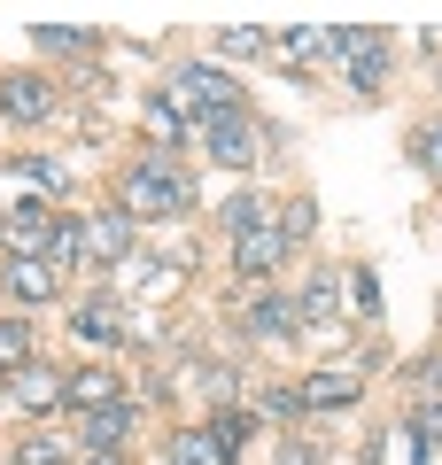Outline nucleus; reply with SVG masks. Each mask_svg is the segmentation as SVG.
Segmentation results:
<instances>
[{
  "label": "nucleus",
  "instance_id": "f03ea898",
  "mask_svg": "<svg viewBox=\"0 0 442 465\" xmlns=\"http://www.w3.org/2000/svg\"><path fill=\"white\" fill-rule=\"evenodd\" d=\"M186 202H195V186H186L171 163H132L116 210H125V217H171V210H186Z\"/></svg>",
  "mask_w": 442,
  "mask_h": 465
},
{
  "label": "nucleus",
  "instance_id": "393cba45",
  "mask_svg": "<svg viewBox=\"0 0 442 465\" xmlns=\"http://www.w3.org/2000/svg\"><path fill=\"white\" fill-rule=\"evenodd\" d=\"M248 411H256V419H295L303 403H295V388H256V396H248Z\"/></svg>",
  "mask_w": 442,
  "mask_h": 465
},
{
  "label": "nucleus",
  "instance_id": "4468645a",
  "mask_svg": "<svg viewBox=\"0 0 442 465\" xmlns=\"http://www.w3.org/2000/svg\"><path fill=\"white\" fill-rule=\"evenodd\" d=\"M70 326H78L85 341H101V349H109V341H125V311H116L109 295H94V302H78V318H70Z\"/></svg>",
  "mask_w": 442,
  "mask_h": 465
},
{
  "label": "nucleus",
  "instance_id": "20e7f679",
  "mask_svg": "<svg viewBox=\"0 0 442 465\" xmlns=\"http://www.w3.org/2000/svg\"><path fill=\"white\" fill-rule=\"evenodd\" d=\"M125 256H132V217L125 210H101V217H85V225H78V264L116 272Z\"/></svg>",
  "mask_w": 442,
  "mask_h": 465
},
{
  "label": "nucleus",
  "instance_id": "5701e85b",
  "mask_svg": "<svg viewBox=\"0 0 442 465\" xmlns=\"http://www.w3.org/2000/svg\"><path fill=\"white\" fill-rule=\"evenodd\" d=\"M373 450H380L373 465H419V434H411V427H396V434H380Z\"/></svg>",
  "mask_w": 442,
  "mask_h": 465
},
{
  "label": "nucleus",
  "instance_id": "f8f14e48",
  "mask_svg": "<svg viewBox=\"0 0 442 465\" xmlns=\"http://www.w3.org/2000/svg\"><path fill=\"white\" fill-rule=\"evenodd\" d=\"M241 326L256 333V341H287V333L303 326V318H295V302H287V295H256V302H248V318H241Z\"/></svg>",
  "mask_w": 442,
  "mask_h": 465
},
{
  "label": "nucleus",
  "instance_id": "9d476101",
  "mask_svg": "<svg viewBox=\"0 0 442 465\" xmlns=\"http://www.w3.org/2000/svg\"><path fill=\"white\" fill-rule=\"evenodd\" d=\"M0 109L16 124H39V116H55V85L47 78H0Z\"/></svg>",
  "mask_w": 442,
  "mask_h": 465
},
{
  "label": "nucleus",
  "instance_id": "c85d7f7f",
  "mask_svg": "<svg viewBox=\"0 0 442 465\" xmlns=\"http://www.w3.org/2000/svg\"><path fill=\"white\" fill-rule=\"evenodd\" d=\"M39 47H47V54H85L94 39H85V32H63V24H47V32H39Z\"/></svg>",
  "mask_w": 442,
  "mask_h": 465
},
{
  "label": "nucleus",
  "instance_id": "ddd939ff",
  "mask_svg": "<svg viewBox=\"0 0 442 465\" xmlns=\"http://www.w3.org/2000/svg\"><path fill=\"white\" fill-rule=\"evenodd\" d=\"M63 396L78 403V411H101V403H116V396H125V381H116L109 365H85V372H70V381H63Z\"/></svg>",
  "mask_w": 442,
  "mask_h": 465
},
{
  "label": "nucleus",
  "instance_id": "f704fd0d",
  "mask_svg": "<svg viewBox=\"0 0 442 465\" xmlns=\"http://www.w3.org/2000/svg\"><path fill=\"white\" fill-rule=\"evenodd\" d=\"M0 202H8V186H0Z\"/></svg>",
  "mask_w": 442,
  "mask_h": 465
},
{
  "label": "nucleus",
  "instance_id": "2eb2a0df",
  "mask_svg": "<svg viewBox=\"0 0 442 465\" xmlns=\"http://www.w3.org/2000/svg\"><path fill=\"white\" fill-rule=\"evenodd\" d=\"M16 403H24V411H55V403H63V372L24 365V372H16Z\"/></svg>",
  "mask_w": 442,
  "mask_h": 465
},
{
  "label": "nucleus",
  "instance_id": "cd10ccee",
  "mask_svg": "<svg viewBox=\"0 0 442 465\" xmlns=\"http://www.w3.org/2000/svg\"><path fill=\"white\" fill-rule=\"evenodd\" d=\"M47 264H55V272H70V264H78V225H55V241H47Z\"/></svg>",
  "mask_w": 442,
  "mask_h": 465
},
{
  "label": "nucleus",
  "instance_id": "bb28decb",
  "mask_svg": "<svg viewBox=\"0 0 442 465\" xmlns=\"http://www.w3.org/2000/svg\"><path fill=\"white\" fill-rule=\"evenodd\" d=\"M16 465H70V458H63V442H55V434H32V442L16 450Z\"/></svg>",
  "mask_w": 442,
  "mask_h": 465
},
{
  "label": "nucleus",
  "instance_id": "c756f323",
  "mask_svg": "<svg viewBox=\"0 0 442 465\" xmlns=\"http://www.w3.org/2000/svg\"><path fill=\"white\" fill-rule=\"evenodd\" d=\"M217 442H226V450H248V411H217Z\"/></svg>",
  "mask_w": 442,
  "mask_h": 465
},
{
  "label": "nucleus",
  "instance_id": "6ab92c4d",
  "mask_svg": "<svg viewBox=\"0 0 442 465\" xmlns=\"http://www.w3.org/2000/svg\"><path fill=\"white\" fill-rule=\"evenodd\" d=\"M226 225H233V232H256V225H279V217H272V194H233V202H226Z\"/></svg>",
  "mask_w": 442,
  "mask_h": 465
},
{
  "label": "nucleus",
  "instance_id": "7ed1b4c3",
  "mask_svg": "<svg viewBox=\"0 0 442 465\" xmlns=\"http://www.w3.org/2000/svg\"><path fill=\"white\" fill-rule=\"evenodd\" d=\"M55 202H8L0 210V249L8 256H47V241H55Z\"/></svg>",
  "mask_w": 442,
  "mask_h": 465
},
{
  "label": "nucleus",
  "instance_id": "a211bd4d",
  "mask_svg": "<svg viewBox=\"0 0 442 465\" xmlns=\"http://www.w3.org/2000/svg\"><path fill=\"white\" fill-rule=\"evenodd\" d=\"M279 47H287V63H295V70H311V63H326V54H342V39H334V32H311V24H303V32H287Z\"/></svg>",
  "mask_w": 442,
  "mask_h": 465
},
{
  "label": "nucleus",
  "instance_id": "39448f33",
  "mask_svg": "<svg viewBox=\"0 0 442 465\" xmlns=\"http://www.w3.org/2000/svg\"><path fill=\"white\" fill-rule=\"evenodd\" d=\"M357 396H365V372H349V365L311 372V381H295V403H303V411H349Z\"/></svg>",
  "mask_w": 442,
  "mask_h": 465
},
{
  "label": "nucleus",
  "instance_id": "a878e982",
  "mask_svg": "<svg viewBox=\"0 0 442 465\" xmlns=\"http://www.w3.org/2000/svg\"><path fill=\"white\" fill-rule=\"evenodd\" d=\"M404 427H411V434H419V442H442V396H427V403H419V411H411V419H404Z\"/></svg>",
  "mask_w": 442,
  "mask_h": 465
},
{
  "label": "nucleus",
  "instance_id": "0eeeda50",
  "mask_svg": "<svg viewBox=\"0 0 442 465\" xmlns=\"http://www.w3.org/2000/svg\"><path fill=\"white\" fill-rule=\"evenodd\" d=\"M334 39H342L349 85H357V94H380V85H388V47H380L373 32H334Z\"/></svg>",
  "mask_w": 442,
  "mask_h": 465
},
{
  "label": "nucleus",
  "instance_id": "aec40b11",
  "mask_svg": "<svg viewBox=\"0 0 442 465\" xmlns=\"http://www.w3.org/2000/svg\"><path fill=\"white\" fill-rule=\"evenodd\" d=\"M24 365H32V326L0 318V372H24Z\"/></svg>",
  "mask_w": 442,
  "mask_h": 465
},
{
  "label": "nucleus",
  "instance_id": "7c9ffc66",
  "mask_svg": "<svg viewBox=\"0 0 442 465\" xmlns=\"http://www.w3.org/2000/svg\"><path fill=\"white\" fill-rule=\"evenodd\" d=\"M217 47H226V54H248V63H256V54H264V32H256V24H241V32H226Z\"/></svg>",
  "mask_w": 442,
  "mask_h": 465
},
{
  "label": "nucleus",
  "instance_id": "473e14b6",
  "mask_svg": "<svg viewBox=\"0 0 442 465\" xmlns=\"http://www.w3.org/2000/svg\"><path fill=\"white\" fill-rule=\"evenodd\" d=\"M419 163L442 171V124H427V133H419Z\"/></svg>",
  "mask_w": 442,
  "mask_h": 465
},
{
  "label": "nucleus",
  "instance_id": "9b49d317",
  "mask_svg": "<svg viewBox=\"0 0 442 465\" xmlns=\"http://www.w3.org/2000/svg\"><path fill=\"white\" fill-rule=\"evenodd\" d=\"M295 318H303V326H334V318H342V280H334L326 264H318L311 287L295 295Z\"/></svg>",
  "mask_w": 442,
  "mask_h": 465
},
{
  "label": "nucleus",
  "instance_id": "2f4dec72",
  "mask_svg": "<svg viewBox=\"0 0 442 465\" xmlns=\"http://www.w3.org/2000/svg\"><path fill=\"white\" fill-rule=\"evenodd\" d=\"M279 465H326V458H318V442H303V434H295V442H279Z\"/></svg>",
  "mask_w": 442,
  "mask_h": 465
},
{
  "label": "nucleus",
  "instance_id": "423d86ee",
  "mask_svg": "<svg viewBox=\"0 0 442 465\" xmlns=\"http://www.w3.org/2000/svg\"><path fill=\"white\" fill-rule=\"evenodd\" d=\"M202 140H210V155H217L226 171H248V163H256V124H248L241 109H233V116H210Z\"/></svg>",
  "mask_w": 442,
  "mask_h": 465
},
{
  "label": "nucleus",
  "instance_id": "6e6552de",
  "mask_svg": "<svg viewBox=\"0 0 442 465\" xmlns=\"http://www.w3.org/2000/svg\"><path fill=\"white\" fill-rule=\"evenodd\" d=\"M279 256H287V241H279V225H256V232H233V272L241 280H272Z\"/></svg>",
  "mask_w": 442,
  "mask_h": 465
},
{
  "label": "nucleus",
  "instance_id": "f3484780",
  "mask_svg": "<svg viewBox=\"0 0 442 465\" xmlns=\"http://www.w3.org/2000/svg\"><path fill=\"white\" fill-rule=\"evenodd\" d=\"M171 465H233V450L210 427H195V434H171Z\"/></svg>",
  "mask_w": 442,
  "mask_h": 465
},
{
  "label": "nucleus",
  "instance_id": "412c9836",
  "mask_svg": "<svg viewBox=\"0 0 442 465\" xmlns=\"http://www.w3.org/2000/svg\"><path fill=\"white\" fill-rule=\"evenodd\" d=\"M147 140H156V148H186V116L171 109V101H147Z\"/></svg>",
  "mask_w": 442,
  "mask_h": 465
},
{
  "label": "nucleus",
  "instance_id": "b1692460",
  "mask_svg": "<svg viewBox=\"0 0 442 465\" xmlns=\"http://www.w3.org/2000/svg\"><path fill=\"white\" fill-rule=\"evenodd\" d=\"M318 232V202H287L279 210V241H311Z\"/></svg>",
  "mask_w": 442,
  "mask_h": 465
},
{
  "label": "nucleus",
  "instance_id": "4be33fe9",
  "mask_svg": "<svg viewBox=\"0 0 442 465\" xmlns=\"http://www.w3.org/2000/svg\"><path fill=\"white\" fill-rule=\"evenodd\" d=\"M195 381H202V396H210V403H241V396H248V388H241V372H233V365H202Z\"/></svg>",
  "mask_w": 442,
  "mask_h": 465
},
{
  "label": "nucleus",
  "instance_id": "72a5a7b5",
  "mask_svg": "<svg viewBox=\"0 0 442 465\" xmlns=\"http://www.w3.org/2000/svg\"><path fill=\"white\" fill-rule=\"evenodd\" d=\"M78 465H125V458H116V450H94V458H78Z\"/></svg>",
  "mask_w": 442,
  "mask_h": 465
},
{
  "label": "nucleus",
  "instance_id": "1a4fd4ad",
  "mask_svg": "<svg viewBox=\"0 0 442 465\" xmlns=\"http://www.w3.org/2000/svg\"><path fill=\"white\" fill-rule=\"evenodd\" d=\"M8 295L16 302H55L63 295V272H55L47 256H8Z\"/></svg>",
  "mask_w": 442,
  "mask_h": 465
},
{
  "label": "nucleus",
  "instance_id": "dca6fc26",
  "mask_svg": "<svg viewBox=\"0 0 442 465\" xmlns=\"http://www.w3.org/2000/svg\"><path fill=\"white\" fill-rule=\"evenodd\" d=\"M125 434H132V403H125V396L101 403V411H85V442H94V450H116Z\"/></svg>",
  "mask_w": 442,
  "mask_h": 465
},
{
  "label": "nucleus",
  "instance_id": "f257e3e1",
  "mask_svg": "<svg viewBox=\"0 0 442 465\" xmlns=\"http://www.w3.org/2000/svg\"><path fill=\"white\" fill-rule=\"evenodd\" d=\"M164 101L186 116V124H210V116H233V109H241V85H233L217 63H186L179 78H171Z\"/></svg>",
  "mask_w": 442,
  "mask_h": 465
}]
</instances>
